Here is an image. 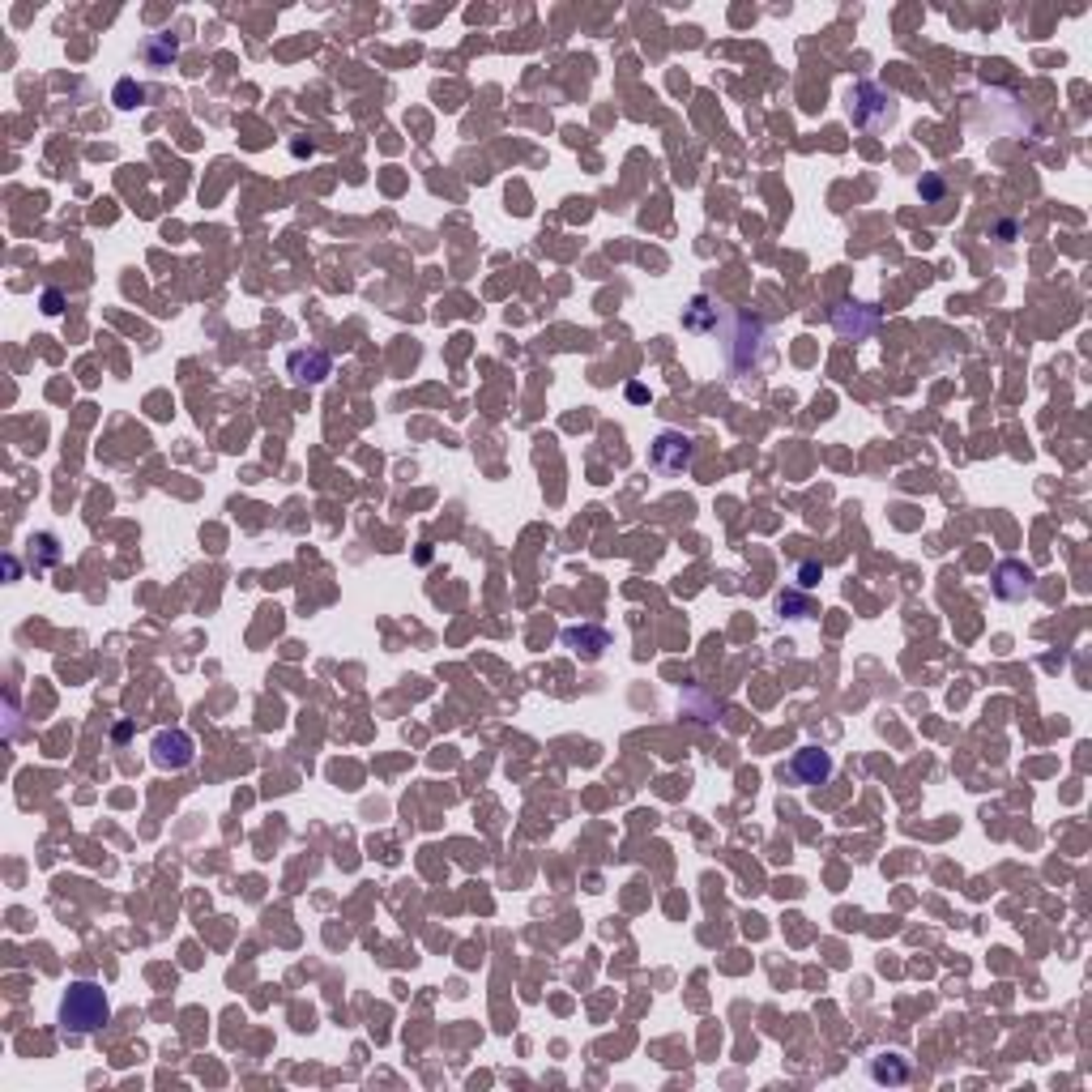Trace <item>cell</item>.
Instances as JSON below:
<instances>
[{"label": "cell", "instance_id": "1", "mask_svg": "<svg viewBox=\"0 0 1092 1092\" xmlns=\"http://www.w3.org/2000/svg\"><path fill=\"white\" fill-rule=\"evenodd\" d=\"M107 1020H111V1003H107V995H102V986H95V982H73L69 995L60 998L64 1033L86 1037V1033H98Z\"/></svg>", "mask_w": 1092, "mask_h": 1092}, {"label": "cell", "instance_id": "2", "mask_svg": "<svg viewBox=\"0 0 1092 1092\" xmlns=\"http://www.w3.org/2000/svg\"><path fill=\"white\" fill-rule=\"evenodd\" d=\"M691 457H696V444H691L687 435L666 431V435H658V444H653V466H658L662 474H683V470H691Z\"/></svg>", "mask_w": 1092, "mask_h": 1092}, {"label": "cell", "instance_id": "3", "mask_svg": "<svg viewBox=\"0 0 1092 1092\" xmlns=\"http://www.w3.org/2000/svg\"><path fill=\"white\" fill-rule=\"evenodd\" d=\"M790 777L799 781V786H824V781L832 777V755L819 751V747H803L794 751L790 760Z\"/></svg>", "mask_w": 1092, "mask_h": 1092}, {"label": "cell", "instance_id": "4", "mask_svg": "<svg viewBox=\"0 0 1092 1092\" xmlns=\"http://www.w3.org/2000/svg\"><path fill=\"white\" fill-rule=\"evenodd\" d=\"M995 594L1007 598V602H1020L1033 594V572L1024 568V563H1003V568L995 572Z\"/></svg>", "mask_w": 1092, "mask_h": 1092}, {"label": "cell", "instance_id": "5", "mask_svg": "<svg viewBox=\"0 0 1092 1092\" xmlns=\"http://www.w3.org/2000/svg\"><path fill=\"white\" fill-rule=\"evenodd\" d=\"M188 760H192L188 735H179V730H175V735H166V730H162V735L154 739V764H159V768H184Z\"/></svg>", "mask_w": 1092, "mask_h": 1092}, {"label": "cell", "instance_id": "6", "mask_svg": "<svg viewBox=\"0 0 1092 1092\" xmlns=\"http://www.w3.org/2000/svg\"><path fill=\"white\" fill-rule=\"evenodd\" d=\"M287 367H290V376L299 380V384H320L329 376V354L325 351H294L290 358H287Z\"/></svg>", "mask_w": 1092, "mask_h": 1092}, {"label": "cell", "instance_id": "7", "mask_svg": "<svg viewBox=\"0 0 1092 1092\" xmlns=\"http://www.w3.org/2000/svg\"><path fill=\"white\" fill-rule=\"evenodd\" d=\"M870 1080H875V1084H905L909 1080V1062L896 1059V1055H883V1059L870 1062Z\"/></svg>", "mask_w": 1092, "mask_h": 1092}, {"label": "cell", "instance_id": "8", "mask_svg": "<svg viewBox=\"0 0 1092 1092\" xmlns=\"http://www.w3.org/2000/svg\"><path fill=\"white\" fill-rule=\"evenodd\" d=\"M687 329H709V299H696L691 303V312H687Z\"/></svg>", "mask_w": 1092, "mask_h": 1092}, {"label": "cell", "instance_id": "9", "mask_svg": "<svg viewBox=\"0 0 1092 1092\" xmlns=\"http://www.w3.org/2000/svg\"><path fill=\"white\" fill-rule=\"evenodd\" d=\"M115 98H120V107H133V98L141 102V86L133 90V82H124L120 90H115Z\"/></svg>", "mask_w": 1092, "mask_h": 1092}, {"label": "cell", "instance_id": "10", "mask_svg": "<svg viewBox=\"0 0 1092 1092\" xmlns=\"http://www.w3.org/2000/svg\"><path fill=\"white\" fill-rule=\"evenodd\" d=\"M815 576H819V563H803V568H799V585H803V589H811V585H815Z\"/></svg>", "mask_w": 1092, "mask_h": 1092}, {"label": "cell", "instance_id": "11", "mask_svg": "<svg viewBox=\"0 0 1092 1092\" xmlns=\"http://www.w3.org/2000/svg\"><path fill=\"white\" fill-rule=\"evenodd\" d=\"M922 192H927V197H939V192H943V184H939V179H934V175H931V179H927V184H922Z\"/></svg>", "mask_w": 1092, "mask_h": 1092}]
</instances>
